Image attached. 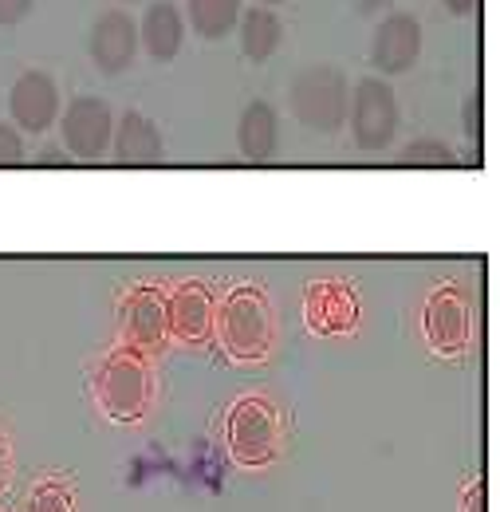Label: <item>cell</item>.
Returning a JSON list of instances; mask_svg holds the SVG:
<instances>
[{
    "mask_svg": "<svg viewBox=\"0 0 500 512\" xmlns=\"http://www.w3.org/2000/svg\"><path fill=\"white\" fill-rule=\"evenodd\" d=\"M347 99H351V87H347V75L335 64H312L304 67L292 87H288V103H292V115L315 134H335L347 123Z\"/></svg>",
    "mask_w": 500,
    "mask_h": 512,
    "instance_id": "cell-1",
    "label": "cell"
},
{
    "mask_svg": "<svg viewBox=\"0 0 500 512\" xmlns=\"http://www.w3.org/2000/svg\"><path fill=\"white\" fill-rule=\"evenodd\" d=\"M225 446H229V457L245 469L272 465V457L280 449V418L268 398L245 394L233 402V410L225 418Z\"/></svg>",
    "mask_w": 500,
    "mask_h": 512,
    "instance_id": "cell-2",
    "label": "cell"
},
{
    "mask_svg": "<svg viewBox=\"0 0 500 512\" xmlns=\"http://www.w3.org/2000/svg\"><path fill=\"white\" fill-rule=\"evenodd\" d=\"M217 335L233 359H264L272 347V316L264 296L256 288H237L217 312Z\"/></svg>",
    "mask_w": 500,
    "mask_h": 512,
    "instance_id": "cell-3",
    "label": "cell"
},
{
    "mask_svg": "<svg viewBox=\"0 0 500 512\" xmlns=\"http://www.w3.org/2000/svg\"><path fill=\"white\" fill-rule=\"evenodd\" d=\"M347 123H351V138H355L359 150H367V154L386 150L394 142V134H398V123H402L394 87L386 79H378V75L359 79L355 95L347 99Z\"/></svg>",
    "mask_w": 500,
    "mask_h": 512,
    "instance_id": "cell-4",
    "label": "cell"
},
{
    "mask_svg": "<svg viewBox=\"0 0 500 512\" xmlns=\"http://www.w3.org/2000/svg\"><path fill=\"white\" fill-rule=\"evenodd\" d=\"M99 402L111 422H142L150 406V371L138 351H115L99 371Z\"/></svg>",
    "mask_w": 500,
    "mask_h": 512,
    "instance_id": "cell-5",
    "label": "cell"
},
{
    "mask_svg": "<svg viewBox=\"0 0 500 512\" xmlns=\"http://www.w3.org/2000/svg\"><path fill=\"white\" fill-rule=\"evenodd\" d=\"M60 134L67 158L79 162H95L111 150V134H115V111L107 99L99 95H79L60 111Z\"/></svg>",
    "mask_w": 500,
    "mask_h": 512,
    "instance_id": "cell-6",
    "label": "cell"
},
{
    "mask_svg": "<svg viewBox=\"0 0 500 512\" xmlns=\"http://www.w3.org/2000/svg\"><path fill=\"white\" fill-rule=\"evenodd\" d=\"M8 115L20 134H44L60 119V87L48 71H24L8 91Z\"/></svg>",
    "mask_w": 500,
    "mask_h": 512,
    "instance_id": "cell-7",
    "label": "cell"
},
{
    "mask_svg": "<svg viewBox=\"0 0 500 512\" xmlns=\"http://www.w3.org/2000/svg\"><path fill=\"white\" fill-rule=\"evenodd\" d=\"M87 52H91V64L99 67L103 75H123L126 67L134 64V56H138L134 16L123 12V8L99 12L95 24H91V36H87Z\"/></svg>",
    "mask_w": 500,
    "mask_h": 512,
    "instance_id": "cell-8",
    "label": "cell"
},
{
    "mask_svg": "<svg viewBox=\"0 0 500 512\" xmlns=\"http://www.w3.org/2000/svg\"><path fill=\"white\" fill-rule=\"evenodd\" d=\"M422 56V24L410 12H390L378 20L375 40H371V64L378 75H402L418 64Z\"/></svg>",
    "mask_w": 500,
    "mask_h": 512,
    "instance_id": "cell-9",
    "label": "cell"
},
{
    "mask_svg": "<svg viewBox=\"0 0 500 512\" xmlns=\"http://www.w3.org/2000/svg\"><path fill=\"white\" fill-rule=\"evenodd\" d=\"M426 339L438 355H461L469 347V304L457 288H438L426 300Z\"/></svg>",
    "mask_w": 500,
    "mask_h": 512,
    "instance_id": "cell-10",
    "label": "cell"
},
{
    "mask_svg": "<svg viewBox=\"0 0 500 512\" xmlns=\"http://www.w3.org/2000/svg\"><path fill=\"white\" fill-rule=\"evenodd\" d=\"M123 335L130 351H154L166 339V296L158 288H134L123 304Z\"/></svg>",
    "mask_w": 500,
    "mask_h": 512,
    "instance_id": "cell-11",
    "label": "cell"
},
{
    "mask_svg": "<svg viewBox=\"0 0 500 512\" xmlns=\"http://www.w3.org/2000/svg\"><path fill=\"white\" fill-rule=\"evenodd\" d=\"M186 44V16L174 0H154L146 12H142V24H138V48L150 52V60L158 64H170L178 60Z\"/></svg>",
    "mask_w": 500,
    "mask_h": 512,
    "instance_id": "cell-12",
    "label": "cell"
},
{
    "mask_svg": "<svg viewBox=\"0 0 500 512\" xmlns=\"http://www.w3.org/2000/svg\"><path fill=\"white\" fill-rule=\"evenodd\" d=\"M213 327V296L205 284H182L170 292L166 300V331L186 339V343H201Z\"/></svg>",
    "mask_w": 500,
    "mask_h": 512,
    "instance_id": "cell-13",
    "label": "cell"
},
{
    "mask_svg": "<svg viewBox=\"0 0 500 512\" xmlns=\"http://www.w3.org/2000/svg\"><path fill=\"white\" fill-rule=\"evenodd\" d=\"M111 154L123 166H146L162 158V130L154 127V119H146L142 111H126L123 119H115L111 134Z\"/></svg>",
    "mask_w": 500,
    "mask_h": 512,
    "instance_id": "cell-14",
    "label": "cell"
},
{
    "mask_svg": "<svg viewBox=\"0 0 500 512\" xmlns=\"http://www.w3.org/2000/svg\"><path fill=\"white\" fill-rule=\"evenodd\" d=\"M308 327L319 335H335V331H351L359 320L355 296L343 284H315L308 292Z\"/></svg>",
    "mask_w": 500,
    "mask_h": 512,
    "instance_id": "cell-15",
    "label": "cell"
},
{
    "mask_svg": "<svg viewBox=\"0 0 500 512\" xmlns=\"http://www.w3.org/2000/svg\"><path fill=\"white\" fill-rule=\"evenodd\" d=\"M237 146L249 162H268L280 146V119H276V107L256 99L241 111V123H237Z\"/></svg>",
    "mask_w": 500,
    "mask_h": 512,
    "instance_id": "cell-16",
    "label": "cell"
},
{
    "mask_svg": "<svg viewBox=\"0 0 500 512\" xmlns=\"http://www.w3.org/2000/svg\"><path fill=\"white\" fill-rule=\"evenodd\" d=\"M237 36H241V52L252 64H268L284 40V24L272 8L264 4H252V8H241V20H237Z\"/></svg>",
    "mask_w": 500,
    "mask_h": 512,
    "instance_id": "cell-17",
    "label": "cell"
},
{
    "mask_svg": "<svg viewBox=\"0 0 500 512\" xmlns=\"http://www.w3.org/2000/svg\"><path fill=\"white\" fill-rule=\"evenodd\" d=\"M241 0H186L189 28L201 40H225L241 20Z\"/></svg>",
    "mask_w": 500,
    "mask_h": 512,
    "instance_id": "cell-18",
    "label": "cell"
},
{
    "mask_svg": "<svg viewBox=\"0 0 500 512\" xmlns=\"http://www.w3.org/2000/svg\"><path fill=\"white\" fill-rule=\"evenodd\" d=\"M398 162L402 166H453L457 154L441 142V138H414L398 150Z\"/></svg>",
    "mask_w": 500,
    "mask_h": 512,
    "instance_id": "cell-19",
    "label": "cell"
},
{
    "mask_svg": "<svg viewBox=\"0 0 500 512\" xmlns=\"http://www.w3.org/2000/svg\"><path fill=\"white\" fill-rule=\"evenodd\" d=\"M28 512H75V497L63 481H40L28 493Z\"/></svg>",
    "mask_w": 500,
    "mask_h": 512,
    "instance_id": "cell-20",
    "label": "cell"
},
{
    "mask_svg": "<svg viewBox=\"0 0 500 512\" xmlns=\"http://www.w3.org/2000/svg\"><path fill=\"white\" fill-rule=\"evenodd\" d=\"M24 134L8 123H0V166H20L24 162Z\"/></svg>",
    "mask_w": 500,
    "mask_h": 512,
    "instance_id": "cell-21",
    "label": "cell"
},
{
    "mask_svg": "<svg viewBox=\"0 0 500 512\" xmlns=\"http://www.w3.org/2000/svg\"><path fill=\"white\" fill-rule=\"evenodd\" d=\"M461 512H489V485L485 481H469V489L461 497Z\"/></svg>",
    "mask_w": 500,
    "mask_h": 512,
    "instance_id": "cell-22",
    "label": "cell"
},
{
    "mask_svg": "<svg viewBox=\"0 0 500 512\" xmlns=\"http://www.w3.org/2000/svg\"><path fill=\"white\" fill-rule=\"evenodd\" d=\"M32 4H36V0H0V24H4V28L20 24V20L32 12Z\"/></svg>",
    "mask_w": 500,
    "mask_h": 512,
    "instance_id": "cell-23",
    "label": "cell"
},
{
    "mask_svg": "<svg viewBox=\"0 0 500 512\" xmlns=\"http://www.w3.org/2000/svg\"><path fill=\"white\" fill-rule=\"evenodd\" d=\"M8 481H12V446H8V438L0 434V493L8 489Z\"/></svg>",
    "mask_w": 500,
    "mask_h": 512,
    "instance_id": "cell-24",
    "label": "cell"
},
{
    "mask_svg": "<svg viewBox=\"0 0 500 512\" xmlns=\"http://www.w3.org/2000/svg\"><path fill=\"white\" fill-rule=\"evenodd\" d=\"M465 134L477 142V95L465 99Z\"/></svg>",
    "mask_w": 500,
    "mask_h": 512,
    "instance_id": "cell-25",
    "label": "cell"
},
{
    "mask_svg": "<svg viewBox=\"0 0 500 512\" xmlns=\"http://www.w3.org/2000/svg\"><path fill=\"white\" fill-rule=\"evenodd\" d=\"M441 4H445L449 16H469V12L477 8V0H441Z\"/></svg>",
    "mask_w": 500,
    "mask_h": 512,
    "instance_id": "cell-26",
    "label": "cell"
},
{
    "mask_svg": "<svg viewBox=\"0 0 500 512\" xmlns=\"http://www.w3.org/2000/svg\"><path fill=\"white\" fill-rule=\"evenodd\" d=\"M256 4H264V8H272V4H284V0H256Z\"/></svg>",
    "mask_w": 500,
    "mask_h": 512,
    "instance_id": "cell-27",
    "label": "cell"
},
{
    "mask_svg": "<svg viewBox=\"0 0 500 512\" xmlns=\"http://www.w3.org/2000/svg\"><path fill=\"white\" fill-rule=\"evenodd\" d=\"M119 4H126V0H119Z\"/></svg>",
    "mask_w": 500,
    "mask_h": 512,
    "instance_id": "cell-28",
    "label": "cell"
}]
</instances>
